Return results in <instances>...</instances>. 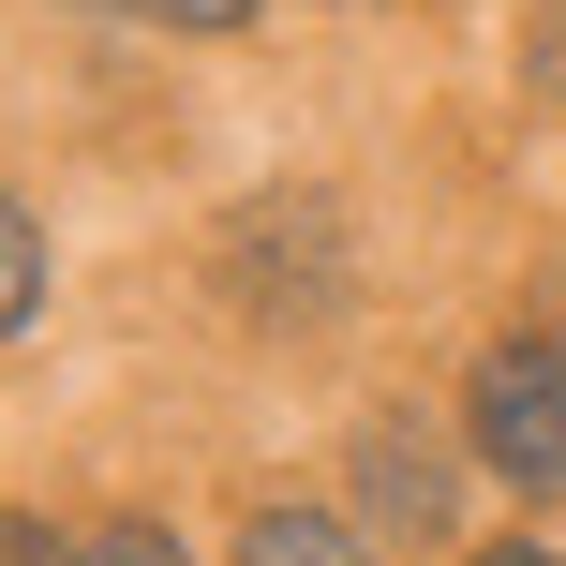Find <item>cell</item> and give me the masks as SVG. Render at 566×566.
I'll list each match as a JSON object with an SVG mask.
<instances>
[{"label":"cell","mask_w":566,"mask_h":566,"mask_svg":"<svg viewBox=\"0 0 566 566\" xmlns=\"http://www.w3.org/2000/svg\"><path fill=\"white\" fill-rule=\"evenodd\" d=\"M462 432H478V462L507 492H566V358L552 343H507V358H478V402H462Z\"/></svg>","instance_id":"1"},{"label":"cell","mask_w":566,"mask_h":566,"mask_svg":"<svg viewBox=\"0 0 566 566\" xmlns=\"http://www.w3.org/2000/svg\"><path fill=\"white\" fill-rule=\"evenodd\" d=\"M478 566H566V552H537V537H507V552H478Z\"/></svg>","instance_id":"8"},{"label":"cell","mask_w":566,"mask_h":566,"mask_svg":"<svg viewBox=\"0 0 566 566\" xmlns=\"http://www.w3.org/2000/svg\"><path fill=\"white\" fill-rule=\"evenodd\" d=\"M239 566H373L343 522H298V507H269V522H239Z\"/></svg>","instance_id":"3"},{"label":"cell","mask_w":566,"mask_h":566,"mask_svg":"<svg viewBox=\"0 0 566 566\" xmlns=\"http://www.w3.org/2000/svg\"><path fill=\"white\" fill-rule=\"evenodd\" d=\"M149 15H179V30H239L254 0H149Z\"/></svg>","instance_id":"7"},{"label":"cell","mask_w":566,"mask_h":566,"mask_svg":"<svg viewBox=\"0 0 566 566\" xmlns=\"http://www.w3.org/2000/svg\"><path fill=\"white\" fill-rule=\"evenodd\" d=\"M0 566H60V537H45V522H15V507H0Z\"/></svg>","instance_id":"6"},{"label":"cell","mask_w":566,"mask_h":566,"mask_svg":"<svg viewBox=\"0 0 566 566\" xmlns=\"http://www.w3.org/2000/svg\"><path fill=\"white\" fill-rule=\"evenodd\" d=\"M30 298H45V239H30V209L0 195V343L30 328Z\"/></svg>","instance_id":"4"},{"label":"cell","mask_w":566,"mask_h":566,"mask_svg":"<svg viewBox=\"0 0 566 566\" xmlns=\"http://www.w3.org/2000/svg\"><path fill=\"white\" fill-rule=\"evenodd\" d=\"M358 478H373V507H388V522H418V537L448 522V462H432V448H402V432H373V448H358Z\"/></svg>","instance_id":"2"},{"label":"cell","mask_w":566,"mask_h":566,"mask_svg":"<svg viewBox=\"0 0 566 566\" xmlns=\"http://www.w3.org/2000/svg\"><path fill=\"white\" fill-rule=\"evenodd\" d=\"M552 75H566V60H552Z\"/></svg>","instance_id":"9"},{"label":"cell","mask_w":566,"mask_h":566,"mask_svg":"<svg viewBox=\"0 0 566 566\" xmlns=\"http://www.w3.org/2000/svg\"><path fill=\"white\" fill-rule=\"evenodd\" d=\"M75 566H179V537H149V522H105V537H90Z\"/></svg>","instance_id":"5"}]
</instances>
